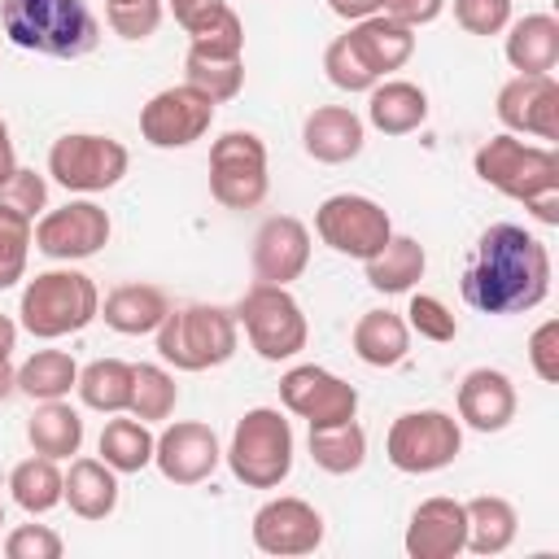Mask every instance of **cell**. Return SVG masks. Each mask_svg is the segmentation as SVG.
Wrapping results in <instances>:
<instances>
[{
	"instance_id": "9c48e42d",
	"label": "cell",
	"mask_w": 559,
	"mask_h": 559,
	"mask_svg": "<svg viewBox=\"0 0 559 559\" xmlns=\"http://www.w3.org/2000/svg\"><path fill=\"white\" fill-rule=\"evenodd\" d=\"M266 144L253 131H223L210 144V197L223 210H258L266 201Z\"/></svg>"
},
{
	"instance_id": "44dd1931",
	"label": "cell",
	"mask_w": 559,
	"mask_h": 559,
	"mask_svg": "<svg viewBox=\"0 0 559 559\" xmlns=\"http://www.w3.org/2000/svg\"><path fill=\"white\" fill-rule=\"evenodd\" d=\"M362 144H367V122L349 105H319L301 122V148L323 166L354 162Z\"/></svg>"
},
{
	"instance_id": "d590c367",
	"label": "cell",
	"mask_w": 559,
	"mask_h": 559,
	"mask_svg": "<svg viewBox=\"0 0 559 559\" xmlns=\"http://www.w3.org/2000/svg\"><path fill=\"white\" fill-rule=\"evenodd\" d=\"M188 48L205 57H245V22L227 0H214L188 26Z\"/></svg>"
},
{
	"instance_id": "d4e9b609",
	"label": "cell",
	"mask_w": 559,
	"mask_h": 559,
	"mask_svg": "<svg viewBox=\"0 0 559 559\" xmlns=\"http://www.w3.org/2000/svg\"><path fill=\"white\" fill-rule=\"evenodd\" d=\"M507 61L515 74H550L559 66V22L550 13H524L507 26Z\"/></svg>"
},
{
	"instance_id": "8d00e7d4",
	"label": "cell",
	"mask_w": 559,
	"mask_h": 559,
	"mask_svg": "<svg viewBox=\"0 0 559 559\" xmlns=\"http://www.w3.org/2000/svg\"><path fill=\"white\" fill-rule=\"evenodd\" d=\"M175 402H179V384L166 367L157 362H131V402H127V415L144 419V424H157V419H170L175 415Z\"/></svg>"
},
{
	"instance_id": "60d3db41",
	"label": "cell",
	"mask_w": 559,
	"mask_h": 559,
	"mask_svg": "<svg viewBox=\"0 0 559 559\" xmlns=\"http://www.w3.org/2000/svg\"><path fill=\"white\" fill-rule=\"evenodd\" d=\"M406 328L419 332L424 341H437V345H445V341L459 336L454 310H450L441 297H432V293H415V297H411V306H406Z\"/></svg>"
},
{
	"instance_id": "681fc988",
	"label": "cell",
	"mask_w": 559,
	"mask_h": 559,
	"mask_svg": "<svg viewBox=\"0 0 559 559\" xmlns=\"http://www.w3.org/2000/svg\"><path fill=\"white\" fill-rule=\"evenodd\" d=\"M524 210H528L537 223H546V227H559V192H546V197L528 201Z\"/></svg>"
},
{
	"instance_id": "4fadbf2b",
	"label": "cell",
	"mask_w": 559,
	"mask_h": 559,
	"mask_svg": "<svg viewBox=\"0 0 559 559\" xmlns=\"http://www.w3.org/2000/svg\"><path fill=\"white\" fill-rule=\"evenodd\" d=\"M109 231L114 227H109L105 205L79 197V201H66L57 210H44L35 218V249L52 262H83L109 245Z\"/></svg>"
},
{
	"instance_id": "9f6ffc18",
	"label": "cell",
	"mask_w": 559,
	"mask_h": 559,
	"mask_svg": "<svg viewBox=\"0 0 559 559\" xmlns=\"http://www.w3.org/2000/svg\"><path fill=\"white\" fill-rule=\"evenodd\" d=\"M0 524H4V507H0Z\"/></svg>"
},
{
	"instance_id": "f6af8a7d",
	"label": "cell",
	"mask_w": 559,
	"mask_h": 559,
	"mask_svg": "<svg viewBox=\"0 0 559 559\" xmlns=\"http://www.w3.org/2000/svg\"><path fill=\"white\" fill-rule=\"evenodd\" d=\"M61 550H66V542L48 524H17L4 537V555L9 559H61Z\"/></svg>"
},
{
	"instance_id": "f5cc1de1",
	"label": "cell",
	"mask_w": 559,
	"mask_h": 559,
	"mask_svg": "<svg viewBox=\"0 0 559 559\" xmlns=\"http://www.w3.org/2000/svg\"><path fill=\"white\" fill-rule=\"evenodd\" d=\"M9 393H17V367H13L9 358H0V402H4Z\"/></svg>"
},
{
	"instance_id": "836d02e7",
	"label": "cell",
	"mask_w": 559,
	"mask_h": 559,
	"mask_svg": "<svg viewBox=\"0 0 559 559\" xmlns=\"http://www.w3.org/2000/svg\"><path fill=\"white\" fill-rule=\"evenodd\" d=\"M74 384H79V362H74L66 349H35V354L17 367V393H26L31 402L70 397Z\"/></svg>"
},
{
	"instance_id": "ba28073f",
	"label": "cell",
	"mask_w": 559,
	"mask_h": 559,
	"mask_svg": "<svg viewBox=\"0 0 559 559\" xmlns=\"http://www.w3.org/2000/svg\"><path fill=\"white\" fill-rule=\"evenodd\" d=\"M463 450V424L450 415V411H406L389 424V437H384V454L397 472L406 476H428V472H441L459 459Z\"/></svg>"
},
{
	"instance_id": "d6a6232c",
	"label": "cell",
	"mask_w": 559,
	"mask_h": 559,
	"mask_svg": "<svg viewBox=\"0 0 559 559\" xmlns=\"http://www.w3.org/2000/svg\"><path fill=\"white\" fill-rule=\"evenodd\" d=\"M79 402L96 415H118L131 402V362L122 358H92L79 367Z\"/></svg>"
},
{
	"instance_id": "277c9868",
	"label": "cell",
	"mask_w": 559,
	"mask_h": 559,
	"mask_svg": "<svg viewBox=\"0 0 559 559\" xmlns=\"http://www.w3.org/2000/svg\"><path fill=\"white\" fill-rule=\"evenodd\" d=\"M153 336H157V354H162L166 367H175V371H210V367H223L236 354L240 323H236V310H223V306H210V301H192V306L170 310Z\"/></svg>"
},
{
	"instance_id": "ac0fdd59",
	"label": "cell",
	"mask_w": 559,
	"mask_h": 559,
	"mask_svg": "<svg viewBox=\"0 0 559 559\" xmlns=\"http://www.w3.org/2000/svg\"><path fill=\"white\" fill-rule=\"evenodd\" d=\"M310 266V227L293 214H271L253 231V275L258 284H293Z\"/></svg>"
},
{
	"instance_id": "f546056e",
	"label": "cell",
	"mask_w": 559,
	"mask_h": 559,
	"mask_svg": "<svg viewBox=\"0 0 559 559\" xmlns=\"http://www.w3.org/2000/svg\"><path fill=\"white\" fill-rule=\"evenodd\" d=\"M26 441H31L35 454L70 459V454H79V445H83V415H79L66 397L39 402L35 415H31V424H26Z\"/></svg>"
},
{
	"instance_id": "7402d4cb",
	"label": "cell",
	"mask_w": 559,
	"mask_h": 559,
	"mask_svg": "<svg viewBox=\"0 0 559 559\" xmlns=\"http://www.w3.org/2000/svg\"><path fill=\"white\" fill-rule=\"evenodd\" d=\"M166 314L170 297L157 284H118L114 293H105L96 319H105V328H114L118 336H148L162 328Z\"/></svg>"
},
{
	"instance_id": "ab89813d",
	"label": "cell",
	"mask_w": 559,
	"mask_h": 559,
	"mask_svg": "<svg viewBox=\"0 0 559 559\" xmlns=\"http://www.w3.org/2000/svg\"><path fill=\"white\" fill-rule=\"evenodd\" d=\"M323 70H328V83L332 87H341V92H371L380 79H376V70L362 61V52L354 48V39H349V31L345 35H336L332 44H328V52H323Z\"/></svg>"
},
{
	"instance_id": "4dcf8cb0",
	"label": "cell",
	"mask_w": 559,
	"mask_h": 559,
	"mask_svg": "<svg viewBox=\"0 0 559 559\" xmlns=\"http://www.w3.org/2000/svg\"><path fill=\"white\" fill-rule=\"evenodd\" d=\"M9 493L26 515H48L66 498V472L48 454H31L9 472Z\"/></svg>"
},
{
	"instance_id": "5bb4252c",
	"label": "cell",
	"mask_w": 559,
	"mask_h": 559,
	"mask_svg": "<svg viewBox=\"0 0 559 559\" xmlns=\"http://www.w3.org/2000/svg\"><path fill=\"white\" fill-rule=\"evenodd\" d=\"M280 402L288 415L306 419L310 428L341 424V419L358 415V389L349 380H341L336 371L314 367V362H297L280 376Z\"/></svg>"
},
{
	"instance_id": "3957f363",
	"label": "cell",
	"mask_w": 559,
	"mask_h": 559,
	"mask_svg": "<svg viewBox=\"0 0 559 559\" xmlns=\"http://www.w3.org/2000/svg\"><path fill=\"white\" fill-rule=\"evenodd\" d=\"M96 314H100V288L92 275L74 266L39 271L35 280H26L22 301H17L22 328L39 341H61L70 332H83Z\"/></svg>"
},
{
	"instance_id": "e575fe53",
	"label": "cell",
	"mask_w": 559,
	"mask_h": 559,
	"mask_svg": "<svg viewBox=\"0 0 559 559\" xmlns=\"http://www.w3.org/2000/svg\"><path fill=\"white\" fill-rule=\"evenodd\" d=\"M153 441H157V437L148 432L144 419L118 411V419H109V424L100 428V459H105L114 472L131 476V472H144V467L153 463Z\"/></svg>"
},
{
	"instance_id": "11a10c76",
	"label": "cell",
	"mask_w": 559,
	"mask_h": 559,
	"mask_svg": "<svg viewBox=\"0 0 559 559\" xmlns=\"http://www.w3.org/2000/svg\"><path fill=\"white\" fill-rule=\"evenodd\" d=\"M175 4H188V0H170V9H175Z\"/></svg>"
},
{
	"instance_id": "bcb514c9",
	"label": "cell",
	"mask_w": 559,
	"mask_h": 559,
	"mask_svg": "<svg viewBox=\"0 0 559 559\" xmlns=\"http://www.w3.org/2000/svg\"><path fill=\"white\" fill-rule=\"evenodd\" d=\"M528 362H533L537 380H546V384L559 380V319H546V323L533 328V336H528Z\"/></svg>"
},
{
	"instance_id": "74e56055",
	"label": "cell",
	"mask_w": 559,
	"mask_h": 559,
	"mask_svg": "<svg viewBox=\"0 0 559 559\" xmlns=\"http://www.w3.org/2000/svg\"><path fill=\"white\" fill-rule=\"evenodd\" d=\"M183 83H192L197 92H205L214 105H227L245 87V57H205V52H192L188 48V57H183Z\"/></svg>"
},
{
	"instance_id": "db71d44e",
	"label": "cell",
	"mask_w": 559,
	"mask_h": 559,
	"mask_svg": "<svg viewBox=\"0 0 559 559\" xmlns=\"http://www.w3.org/2000/svg\"><path fill=\"white\" fill-rule=\"evenodd\" d=\"M105 4H127V0H105Z\"/></svg>"
},
{
	"instance_id": "83f0119b",
	"label": "cell",
	"mask_w": 559,
	"mask_h": 559,
	"mask_svg": "<svg viewBox=\"0 0 559 559\" xmlns=\"http://www.w3.org/2000/svg\"><path fill=\"white\" fill-rule=\"evenodd\" d=\"M349 345H354V354L367 362V367H397L406 354H411V328H406V319L402 314H393V310H367L358 323H354V332H349Z\"/></svg>"
},
{
	"instance_id": "ffe728a7",
	"label": "cell",
	"mask_w": 559,
	"mask_h": 559,
	"mask_svg": "<svg viewBox=\"0 0 559 559\" xmlns=\"http://www.w3.org/2000/svg\"><path fill=\"white\" fill-rule=\"evenodd\" d=\"M515 384L498 367H476L459 384V424H467L472 432H502L515 419Z\"/></svg>"
},
{
	"instance_id": "2e32d148",
	"label": "cell",
	"mask_w": 559,
	"mask_h": 559,
	"mask_svg": "<svg viewBox=\"0 0 559 559\" xmlns=\"http://www.w3.org/2000/svg\"><path fill=\"white\" fill-rule=\"evenodd\" d=\"M153 463L170 485H201L223 463V445L210 424L201 419H175L153 441Z\"/></svg>"
},
{
	"instance_id": "52a82bcc",
	"label": "cell",
	"mask_w": 559,
	"mask_h": 559,
	"mask_svg": "<svg viewBox=\"0 0 559 559\" xmlns=\"http://www.w3.org/2000/svg\"><path fill=\"white\" fill-rule=\"evenodd\" d=\"M236 323L245 328L249 345L258 349V358L266 362H288L306 349L310 341V323L301 301L284 288V284H249L245 297L236 301Z\"/></svg>"
},
{
	"instance_id": "f35d334b",
	"label": "cell",
	"mask_w": 559,
	"mask_h": 559,
	"mask_svg": "<svg viewBox=\"0 0 559 559\" xmlns=\"http://www.w3.org/2000/svg\"><path fill=\"white\" fill-rule=\"evenodd\" d=\"M31 245H35V223L0 201V288H13L26 275Z\"/></svg>"
},
{
	"instance_id": "d6986e66",
	"label": "cell",
	"mask_w": 559,
	"mask_h": 559,
	"mask_svg": "<svg viewBox=\"0 0 559 559\" xmlns=\"http://www.w3.org/2000/svg\"><path fill=\"white\" fill-rule=\"evenodd\" d=\"M402 546H406L411 559H454L467 546V511H463V502L445 498V493L424 498L411 511Z\"/></svg>"
},
{
	"instance_id": "6da1fadb",
	"label": "cell",
	"mask_w": 559,
	"mask_h": 559,
	"mask_svg": "<svg viewBox=\"0 0 559 559\" xmlns=\"http://www.w3.org/2000/svg\"><path fill=\"white\" fill-rule=\"evenodd\" d=\"M459 288L480 314H524L550 293V253L520 223H493L480 231Z\"/></svg>"
},
{
	"instance_id": "ee69618b",
	"label": "cell",
	"mask_w": 559,
	"mask_h": 559,
	"mask_svg": "<svg viewBox=\"0 0 559 559\" xmlns=\"http://www.w3.org/2000/svg\"><path fill=\"white\" fill-rule=\"evenodd\" d=\"M454 22L467 35H502L511 26V0H454Z\"/></svg>"
},
{
	"instance_id": "5b68a950",
	"label": "cell",
	"mask_w": 559,
	"mask_h": 559,
	"mask_svg": "<svg viewBox=\"0 0 559 559\" xmlns=\"http://www.w3.org/2000/svg\"><path fill=\"white\" fill-rule=\"evenodd\" d=\"M293 424L275 406H253L236 419L223 459L245 489H280L293 472Z\"/></svg>"
},
{
	"instance_id": "b9f144b4",
	"label": "cell",
	"mask_w": 559,
	"mask_h": 559,
	"mask_svg": "<svg viewBox=\"0 0 559 559\" xmlns=\"http://www.w3.org/2000/svg\"><path fill=\"white\" fill-rule=\"evenodd\" d=\"M105 22L114 35L140 44L162 26V0H127V4H105Z\"/></svg>"
},
{
	"instance_id": "30bf717a",
	"label": "cell",
	"mask_w": 559,
	"mask_h": 559,
	"mask_svg": "<svg viewBox=\"0 0 559 559\" xmlns=\"http://www.w3.org/2000/svg\"><path fill=\"white\" fill-rule=\"evenodd\" d=\"M131 166V153L122 140L114 135H96V131H70L61 140H52L48 148V175L66 188V192H105L114 188Z\"/></svg>"
},
{
	"instance_id": "7bdbcfd3",
	"label": "cell",
	"mask_w": 559,
	"mask_h": 559,
	"mask_svg": "<svg viewBox=\"0 0 559 559\" xmlns=\"http://www.w3.org/2000/svg\"><path fill=\"white\" fill-rule=\"evenodd\" d=\"M0 201L13 205L17 214H26V218L35 223V218L48 210V179H44L39 170H31V166H17V170L4 179Z\"/></svg>"
},
{
	"instance_id": "7dc6e473",
	"label": "cell",
	"mask_w": 559,
	"mask_h": 559,
	"mask_svg": "<svg viewBox=\"0 0 559 559\" xmlns=\"http://www.w3.org/2000/svg\"><path fill=\"white\" fill-rule=\"evenodd\" d=\"M441 9H445V0H380V13L393 17V22H402V26H411V31L437 22Z\"/></svg>"
},
{
	"instance_id": "7c38bea8",
	"label": "cell",
	"mask_w": 559,
	"mask_h": 559,
	"mask_svg": "<svg viewBox=\"0 0 559 559\" xmlns=\"http://www.w3.org/2000/svg\"><path fill=\"white\" fill-rule=\"evenodd\" d=\"M214 109L218 105L205 92H197L192 83L162 87L140 109V135L153 148H188V144H197L210 131Z\"/></svg>"
},
{
	"instance_id": "8fae6325",
	"label": "cell",
	"mask_w": 559,
	"mask_h": 559,
	"mask_svg": "<svg viewBox=\"0 0 559 559\" xmlns=\"http://www.w3.org/2000/svg\"><path fill=\"white\" fill-rule=\"evenodd\" d=\"M314 231L328 249L367 262L393 236V223L380 201H371L362 192H336L314 210Z\"/></svg>"
},
{
	"instance_id": "f1b7e54d",
	"label": "cell",
	"mask_w": 559,
	"mask_h": 559,
	"mask_svg": "<svg viewBox=\"0 0 559 559\" xmlns=\"http://www.w3.org/2000/svg\"><path fill=\"white\" fill-rule=\"evenodd\" d=\"M463 511H467V546L463 550H472V555H502L520 533L515 507L498 493H476L463 502Z\"/></svg>"
},
{
	"instance_id": "816d5d0a",
	"label": "cell",
	"mask_w": 559,
	"mask_h": 559,
	"mask_svg": "<svg viewBox=\"0 0 559 559\" xmlns=\"http://www.w3.org/2000/svg\"><path fill=\"white\" fill-rule=\"evenodd\" d=\"M17 349V323L9 314H0V358H9Z\"/></svg>"
},
{
	"instance_id": "e0dca14e",
	"label": "cell",
	"mask_w": 559,
	"mask_h": 559,
	"mask_svg": "<svg viewBox=\"0 0 559 559\" xmlns=\"http://www.w3.org/2000/svg\"><path fill=\"white\" fill-rule=\"evenodd\" d=\"M498 122L511 135H537L542 144L559 140V83L550 74H515L498 92Z\"/></svg>"
},
{
	"instance_id": "f907efd6",
	"label": "cell",
	"mask_w": 559,
	"mask_h": 559,
	"mask_svg": "<svg viewBox=\"0 0 559 559\" xmlns=\"http://www.w3.org/2000/svg\"><path fill=\"white\" fill-rule=\"evenodd\" d=\"M17 170V153H13V135H9V122L0 118V188H4V179Z\"/></svg>"
},
{
	"instance_id": "1f68e13d",
	"label": "cell",
	"mask_w": 559,
	"mask_h": 559,
	"mask_svg": "<svg viewBox=\"0 0 559 559\" xmlns=\"http://www.w3.org/2000/svg\"><path fill=\"white\" fill-rule=\"evenodd\" d=\"M310 459L314 467H323L328 476H349L367 463V432L358 419H341V424H319L310 428Z\"/></svg>"
},
{
	"instance_id": "7a4b0ae2",
	"label": "cell",
	"mask_w": 559,
	"mask_h": 559,
	"mask_svg": "<svg viewBox=\"0 0 559 559\" xmlns=\"http://www.w3.org/2000/svg\"><path fill=\"white\" fill-rule=\"evenodd\" d=\"M0 26L9 44L52 61H79L100 44L87 0H0Z\"/></svg>"
},
{
	"instance_id": "484cf974",
	"label": "cell",
	"mask_w": 559,
	"mask_h": 559,
	"mask_svg": "<svg viewBox=\"0 0 559 559\" xmlns=\"http://www.w3.org/2000/svg\"><path fill=\"white\" fill-rule=\"evenodd\" d=\"M79 520H105L118 507V472L105 459H70L66 472V498Z\"/></svg>"
},
{
	"instance_id": "c3c4849f",
	"label": "cell",
	"mask_w": 559,
	"mask_h": 559,
	"mask_svg": "<svg viewBox=\"0 0 559 559\" xmlns=\"http://www.w3.org/2000/svg\"><path fill=\"white\" fill-rule=\"evenodd\" d=\"M328 9L336 17H345V22H362V17L380 13V0H328Z\"/></svg>"
},
{
	"instance_id": "9a60e30c",
	"label": "cell",
	"mask_w": 559,
	"mask_h": 559,
	"mask_svg": "<svg viewBox=\"0 0 559 559\" xmlns=\"http://www.w3.org/2000/svg\"><path fill=\"white\" fill-rule=\"evenodd\" d=\"M249 533H253V546L262 555H280V559L314 555L323 546V515L306 498L280 493V498H271V502H262L253 511V528Z\"/></svg>"
},
{
	"instance_id": "8992f818",
	"label": "cell",
	"mask_w": 559,
	"mask_h": 559,
	"mask_svg": "<svg viewBox=\"0 0 559 559\" xmlns=\"http://www.w3.org/2000/svg\"><path fill=\"white\" fill-rule=\"evenodd\" d=\"M472 170L480 183H489L493 192L528 205L546 192H559V153L555 144H528L511 131L502 135H489L476 157H472Z\"/></svg>"
},
{
	"instance_id": "cb8c5ba5",
	"label": "cell",
	"mask_w": 559,
	"mask_h": 559,
	"mask_svg": "<svg viewBox=\"0 0 559 559\" xmlns=\"http://www.w3.org/2000/svg\"><path fill=\"white\" fill-rule=\"evenodd\" d=\"M349 39L362 52V61L376 70V79H384L389 70H402L415 57V31L393 22V17H384V13H371V17L354 22Z\"/></svg>"
},
{
	"instance_id": "603a6c76",
	"label": "cell",
	"mask_w": 559,
	"mask_h": 559,
	"mask_svg": "<svg viewBox=\"0 0 559 559\" xmlns=\"http://www.w3.org/2000/svg\"><path fill=\"white\" fill-rule=\"evenodd\" d=\"M428 118V96L411 79H384L367 92V122L384 135H411Z\"/></svg>"
},
{
	"instance_id": "4316f807",
	"label": "cell",
	"mask_w": 559,
	"mask_h": 559,
	"mask_svg": "<svg viewBox=\"0 0 559 559\" xmlns=\"http://www.w3.org/2000/svg\"><path fill=\"white\" fill-rule=\"evenodd\" d=\"M424 266H428L424 245H419L415 236H397V231L380 245V253H371V258L362 262L367 284H371L376 293H411V288L424 280Z\"/></svg>"
}]
</instances>
